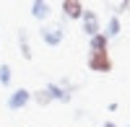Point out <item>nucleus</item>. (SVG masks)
I'll return each mask as SVG.
<instances>
[{
  "instance_id": "f257e3e1",
  "label": "nucleus",
  "mask_w": 130,
  "mask_h": 127,
  "mask_svg": "<svg viewBox=\"0 0 130 127\" xmlns=\"http://www.w3.org/2000/svg\"><path fill=\"white\" fill-rule=\"evenodd\" d=\"M39 39L44 41L47 47H60L62 39H65V26L55 24V21H47V24L39 26Z\"/></svg>"
},
{
  "instance_id": "f03ea898",
  "label": "nucleus",
  "mask_w": 130,
  "mask_h": 127,
  "mask_svg": "<svg viewBox=\"0 0 130 127\" xmlns=\"http://www.w3.org/2000/svg\"><path fill=\"white\" fill-rule=\"evenodd\" d=\"M86 68H89L91 73H112L115 62H112L109 52H89V57H86Z\"/></svg>"
},
{
  "instance_id": "7ed1b4c3",
  "label": "nucleus",
  "mask_w": 130,
  "mask_h": 127,
  "mask_svg": "<svg viewBox=\"0 0 130 127\" xmlns=\"http://www.w3.org/2000/svg\"><path fill=\"white\" fill-rule=\"evenodd\" d=\"M29 104H31V91L24 88V86H21V88H13V91L8 93V99H5V107H8L10 112H21V109H26Z\"/></svg>"
},
{
  "instance_id": "20e7f679",
  "label": "nucleus",
  "mask_w": 130,
  "mask_h": 127,
  "mask_svg": "<svg viewBox=\"0 0 130 127\" xmlns=\"http://www.w3.org/2000/svg\"><path fill=\"white\" fill-rule=\"evenodd\" d=\"M81 29H83V34L86 36H96L102 31V18H99V13L96 10H91V8H86L83 10V16H81Z\"/></svg>"
},
{
  "instance_id": "39448f33",
  "label": "nucleus",
  "mask_w": 130,
  "mask_h": 127,
  "mask_svg": "<svg viewBox=\"0 0 130 127\" xmlns=\"http://www.w3.org/2000/svg\"><path fill=\"white\" fill-rule=\"evenodd\" d=\"M83 10H86V5L81 0H62L60 3V13H62L65 21H81Z\"/></svg>"
},
{
  "instance_id": "423d86ee",
  "label": "nucleus",
  "mask_w": 130,
  "mask_h": 127,
  "mask_svg": "<svg viewBox=\"0 0 130 127\" xmlns=\"http://www.w3.org/2000/svg\"><path fill=\"white\" fill-rule=\"evenodd\" d=\"M29 13H31V18H37L39 24H47V18L52 16V5L47 0H34V3L29 5Z\"/></svg>"
},
{
  "instance_id": "0eeeda50",
  "label": "nucleus",
  "mask_w": 130,
  "mask_h": 127,
  "mask_svg": "<svg viewBox=\"0 0 130 127\" xmlns=\"http://www.w3.org/2000/svg\"><path fill=\"white\" fill-rule=\"evenodd\" d=\"M16 41H18V52H21V57L24 60H31L34 57V49H31V36H29V31L21 26L16 31Z\"/></svg>"
},
{
  "instance_id": "6e6552de",
  "label": "nucleus",
  "mask_w": 130,
  "mask_h": 127,
  "mask_svg": "<svg viewBox=\"0 0 130 127\" xmlns=\"http://www.w3.org/2000/svg\"><path fill=\"white\" fill-rule=\"evenodd\" d=\"M44 91L50 93V99H52V101H60V104H70V101H73V93H68V91H65L60 83H57V80L47 83V86H44Z\"/></svg>"
},
{
  "instance_id": "1a4fd4ad",
  "label": "nucleus",
  "mask_w": 130,
  "mask_h": 127,
  "mask_svg": "<svg viewBox=\"0 0 130 127\" xmlns=\"http://www.w3.org/2000/svg\"><path fill=\"white\" fill-rule=\"evenodd\" d=\"M102 34H104L107 39H109V41H112V39H117V36L122 34V21H120V18H117V16L112 13L109 18H107V26L102 29Z\"/></svg>"
},
{
  "instance_id": "9d476101",
  "label": "nucleus",
  "mask_w": 130,
  "mask_h": 127,
  "mask_svg": "<svg viewBox=\"0 0 130 127\" xmlns=\"http://www.w3.org/2000/svg\"><path fill=\"white\" fill-rule=\"evenodd\" d=\"M89 52H109V39L99 31L96 36L89 39Z\"/></svg>"
},
{
  "instance_id": "9b49d317",
  "label": "nucleus",
  "mask_w": 130,
  "mask_h": 127,
  "mask_svg": "<svg viewBox=\"0 0 130 127\" xmlns=\"http://www.w3.org/2000/svg\"><path fill=\"white\" fill-rule=\"evenodd\" d=\"M10 83H13V70H10L8 62H0V86L10 88Z\"/></svg>"
},
{
  "instance_id": "f8f14e48",
  "label": "nucleus",
  "mask_w": 130,
  "mask_h": 127,
  "mask_svg": "<svg viewBox=\"0 0 130 127\" xmlns=\"http://www.w3.org/2000/svg\"><path fill=\"white\" fill-rule=\"evenodd\" d=\"M31 101H37L39 107H50V104H52L50 93H47L44 88H39V91H31Z\"/></svg>"
},
{
  "instance_id": "ddd939ff",
  "label": "nucleus",
  "mask_w": 130,
  "mask_h": 127,
  "mask_svg": "<svg viewBox=\"0 0 130 127\" xmlns=\"http://www.w3.org/2000/svg\"><path fill=\"white\" fill-rule=\"evenodd\" d=\"M122 13H127V16H130V0H120V3L115 5V16L120 18Z\"/></svg>"
},
{
  "instance_id": "4468645a",
  "label": "nucleus",
  "mask_w": 130,
  "mask_h": 127,
  "mask_svg": "<svg viewBox=\"0 0 130 127\" xmlns=\"http://www.w3.org/2000/svg\"><path fill=\"white\" fill-rule=\"evenodd\" d=\"M104 127H120V124H115V122H104Z\"/></svg>"
},
{
  "instance_id": "2eb2a0df",
  "label": "nucleus",
  "mask_w": 130,
  "mask_h": 127,
  "mask_svg": "<svg viewBox=\"0 0 130 127\" xmlns=\"http://www.w3.org/2000/svg\"><path fill=\"white\" fill-rule=\"evenodd\" d=\"M127 127H130V124H127Z\"/></svg>"
}]
</instances>
